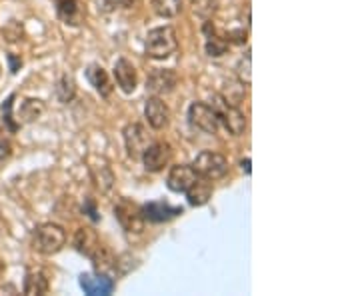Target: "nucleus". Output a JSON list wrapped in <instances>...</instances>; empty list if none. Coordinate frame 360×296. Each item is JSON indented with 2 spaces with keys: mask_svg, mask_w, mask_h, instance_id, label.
I'll use <instances>...</instances> for the list:
<instances>
[{
  "mask_svg": "<svg viewBox=\"0 0 360 296\" xmlns=\"http://www.w3.org/2000/svg\"><path fill=\"white\" fill-rule=\"evenodd\" d=\"M176 49H179V39L172 26L153 28L144 40V51L155 60H165L168 56H172Z\"/></svg>",
  "mask_w": 360,
  "mask_h": 296,
  "instance_id": "obj_1",
  "label": "nucleus"
},
{
  "mask_svg": "<svg viewBox=\"0 0 360 296\" xmlns=\"http://www.w3.org/2000/svg\"><path fill=\"white\" fill-rule=\"evenodd\" d=\"M66 245V232L60 224L54 222H44L34 229L32 232V248L40 255H56L60 252Z\"/></svg>",
  "mask_w": 360,
  "mask_h": 296,
  "instance_id": "obj_2",
  "label": "nucleus"
},
{
  "mask_svg": "<svg viewBox=\"0 0 360 296\" xmlns=\"http://www.w3.org/2000/svg\"><path fill=\"white\" fill-rule=\"evenodd\" d=\"M191 167L200 179H206V181H219L229 174V160L219 153H210V150L200 153L194 158Z\"/></svg>",
  "mask_w": 360,
  "mask_h": 296,
  "instance_id": "obj_3",
  "label": "nucleus"
},
{
  "mask_svg": "<svg viewBox=\"0 0 360 296\" xmlns=\"http://www.w3.org/2000/svg\"><path fill=\"white\" fill-rule=\"evenodd\" d=\"M115 217L120 222V226L130 234H141L144 231V214H142V206L136 202H132L129 198H122L118 200L115 206Z\"/></svg>",
  "mask_w": 360,
  "mask_h": 296,
  "instance_id": "obj_4",
  "label": "nucleus"
},
{
  "mask_svg": "<svg viewBox=\"0 0 360 296\" xmlns=\"http://www.w3.org/2000/svg\"><path fill=\"white\" fill-rule=\"evenodd\" d=\"M217 115H219V120L222 122V127L231 132L232 136H240L245 134L246 130V116L238 110V106H231L226 104L220 96H217V103L210 104Z\"/></svg>",
  "mask_w": 360,
  "mask_h": 296,
  "instance_id": "obj_5",
  "label": "nucleus"
},
{
  "mask_svg": "<svg viewBox=\"0 0 360 296\" xmlns=\"http://www.w3.org/2000/svg\"><path fill=\"white\" fill-rule=\"evenodd\" d=\"M188 120H191V124H193L194 129L202 130L206 134H214L220 127L217 110L210 104L205 103L191 104V108H188Z\"/></svg>",
  "mask_w": 360,
  "mask_h": 296,
  "instance_id": "obj_6",
  "label": "nucleus"
},
{
  "mask_svg": "<svg viewBox=\"0 0 360 296\" xmlns=\"http://www.w3.org/2000/svg\"><path fill=\"white\" fill-rule=\"evenodd\" d=\"M142 162H144V168L148 172H160L170 165V158H172V148L168 142H150L146 146V150L142 153Z\"/></svg>",
  "mask_w": 360,
  "mask_h": 296,
  "instance_id": "obj_7",
  "label": "nucleus"
},
{
  "mask_svg": "<svg viewBox=\"0 0 360 296\" xmlns=\"http://www.w3.org/2000/svg\"><path fill=\"white\" fill-rule=\"evenodd\" d=\"M179 77L172 68H155L146 78V91L155 96H165L176 89Z\"/></svg>",
  "mask_w": 360,
  "mask_h": 296,
  "instance_id": "obj_8",
  "label": "nucleus"
},
{
  "mask_svg": "<svg viewBox=\"0 0 360 296\" xmlns=\"http://www.w3.org/2000/svg\"><path fill=\"white\" fill-rule=\"evenodd\" d=\"M150 142L153 139L142 124H129L124 129V144H127V153L132 160H139Z\"/></svg>",
  "mask_w": 360,
  "mask_h": 296,
  "instance_id": "obj_9",
  "label": "nucleus"
},
{
  "mask_svg": "<svg viewBox=\"0 0 360 296\" xmlns=\"http://www.w3.org/2000/svg\"><path fill=\"white\" fill-rule=\"evenodd\" d=\"M58 18L68 26H80L86 20V6L82 0H54Z\"/></svg>",
  "mask_w": 360,
  "mask_h": 296,
  "instance_id": "obj_10",
  "label": "nucleus"
},
{
  "mask_svg": "<svg viewBox=\"0 0 360 296\" xmlns=\"http://www.w3.org/2000/svg\"><path fill=\"white\" fill-rule=\"evenodd\" d=\"M198 179V174L194 172L191 165H179V167L170 168L167 179V186L172 193H186L188 186Z\"/></svg>",
  "mask_w": 360,
  "mask_h": 296,
  "instance_id": "obj_11",
  "label": "nucleus"
},
{
  "mask_svg": "<svg viewBox=\"0 0 360 296\" xmlns=\"http://www.w3.org/2000/svg\"><path fill=\"white\" fill-rule=\"evenodd\" d=\"M144 116H146L148 124L155 130L167 129L168 122H170V110H168L167 104L162 103L158 96H153V98L146 101V104H144Z\"/></svg>",
  "mask_w": 360,
  "mask_h": 296,
  "instance_id": "obj_12",
  "label": "nucleus"
},
{
  "mask_svg": "<svg viewBox=\"0 0 360 296\" xmlns=\"http://www.w3.org/2000/svg\"><path fill=\"white\" fill-rule=\"evenodd\" d=\"M115 80L116 84L120 86V91L127 92H134L136 84H139V77H136V68L132 66V63H129L127 58H120L116 60L115 65Z\"/></svg>",
  "mask_w": 360,
  "mask_h": 296,
  "instance_id": "obj_13",
  "label": "nucleus"
},
{
  "mask_svg": "<svg viewBox=\"0 0 360 296\" xmlns=\"http://www.w3.org/2000/svg\"><path fill=\"white\" fill-rule=\"evenodd\" d=\"M205 34H206V54L212 56V58H219L224 52L229 51L231 42L226 39V34L219 32L212 22H206L205 25Z\"/></svg>",
  "mask_w": 360,
  "mask_h": 296,
  "instance_id": "obj_14",
  "label": "nucleus"
},
{
  "mask_svg": "<svg viewBox=\"0 0 360 296\" xmlns=\"http://www.w3.org/2000/svg\"><path fill=\"white\" fill-rule=\"evenodd\" d=\"M142 214L144 220H150V222H165V220L174 219L182 214V208L179 206H170L167 202H150V205L142 206Z\"/></svg>",
  "mask_w": 360,
  "mask_h": 296,
  "instance_id": "obj_15",
  "label": "nucleus"
},
{
  "mask_svg": "<svg viewBox=\"0 0 360 296\" xmlns=\"http://www.w3.org/2000/svg\"><path fill=\"white\" fill-rule=\"evenodd\" d=\"M86 78H89V82L94 86V91L98 92L101 96L108 98L112 94L115 86H112V82L108 78V72L101 65H90L86 68Z\"/></svg>",
  "mask_w": 360,
  "mask_h": 296,
  "instance_id": "obj_16",
  "label": "nucleus"
},
{
  "mask_svg": "<svg viewBox=\"0 0 360 296\" xmlns=\"http://www.w3.org/2000/svg\"><path fill=\"white\" fill-rule=\"evenodd\" d=\"M80 286L84 288L86 295H110L115 290V283L106 274H82L80 276Z\"/></svg>",
  "mask_w": 360,
  "mask_h": 296,
  "instance_id": "obj_17",
  "label": "nucleus"
},
{
  "mask_svg": "<svg viewBox=\"0 0 360 296\" xmlns=\"http://www.w3.org/2000/svg\"><path fill=\"white\" fill-rule=\"evenodd\" d=\"M49 276L46 272L40 271V269H34V271H28L25 276V295L28 296H42L49 292Z\"/></svg>",
  "mask_w": 360,
  "mask_h": 296,
  "instance_id": "obj_18",
  "label": "nucleus"
},
{
  "mask_svg": "<svg viewBox=\"0 0 360 296\" xmlns=\"http://www.w3.org/2000/svg\"><path fill=\"white\" fill-rule=\"evenodd\" d=\"M212 196V184L206 179H196V181L188 186L186 191V198H188V205L191 206H205Z\"/></svg>",
  "mask_w": 360,
  "mask_h": 296,
  "instance_id": "obj_19",
  "label": "nucleus"
},
{
  "mask_svg": "<svg viewBox=\"0 0 360 296\" xmlns=\"http://www.w3.org/2000/svg\"><path fill=\"white\" fill-rule=\"evenodd\" d=\"M75 246H77V250L80 255H84V257L90 258V255L101 246L98 234L92 231L90 226H82V229H78L77 234H75Z\"/></svg>",
  "mask_w": 360,
  "mask_h": 296,
  "instance_id": "obj_20",
  "label": "nucleus"
},
{
  "mask_svg": "<svg viewBox=\"0 0 360 296\" xmlns=\"http://www.w3.org/2000/svg\"><path fill=\"white\" fill-rule=\"evenodd\" d=\"M90 260L94 264V271L98 274H108L110 271L116 269V258L115 255L106 248V246H98L92 255H90Z\"/></svg>",
  "mask_w": 360,
  "mask_h": 296,
  "instance_id": "obj_21",
  "label": "nucleus"
},
{
  "mask_svg": "<svg viewBox=\"0 0 360 296\" xmlns=\"http://www.w3.org/2000/svg\"><path fill=\"white\" fill-rule=\"evenodd\" d=\"M42 112H44V103L39 98H26L18 108V116L22 118V122H34Z\"/></svg>",
  "mask_w": 360,
  "mask_h": 296,
  "instance_id": "obj_22",
  "label": "nucleus"
},
{
  "mask_svg": "<svg viewBox=\"0 0 360 296\" xmlns=\"http://www.w3.org/2000/svg\"><path fill=\"white\" fill-rule=\"evenodd\" d=\"M153 11L162 18H174L182 11V0H153Z\"/></svg>",
  "mask_w": 360,
  "mask_h": 296,
  "instance_id": "obj_23",
  "label": "nucleus"
},
{
  "mask_svg": "<svg viewBox=\"0 0 360 296\" xmlns=\"http://www.w3.org/2000/svg\"><path fill=\"white\" fill-rule=\"evenodd\" d=\"M229 89L220 94V98L224 101L226 104H231V106H238V104L243 103V98H245V82H229L226 84Z\"/></svg>",
  "mask_w": 360,
  "mask_h": 296,
  "instance_id": "obj_24",
  "label": "nucleus"
},
{
  "mask_svg": "<svg viewBox=\"0 0 360 296\" xmlns=\"http://www.w3.org/2000/svg\"><path fill=\"white\" fill-rule=\"evenodd\" d=\"M56 92H58V98L63 103L72 101V96H75V80L70 77H63L60 82H58V86H56Z\"/></svg>",
  "mask_w": 360,
  "mask_h": 296,
  "instance_id": "obj_25",
  "label": "nucleus"
},
{
  "mask_svg": "<svg viewBox=\"0 0 360 296\" xmlns=\"http://www.w3.org/2000/svg\"><path fill=\"white\" fill-rule=\"evenodd\" d=\"M132 0H98V11L101 13H112L116 8H130Z\"/></svg>",
  "mask_w": 360,
  "mask_h": 296,
  "instance_id": "obj_26",
  "label": "nucleus"
},
{
  "mask_svg": "<svg viewBox=\"0 0 360 296\" xmlns=\"http://www.w3.org/2000/svg\"><path fill=\"white\" fill-rule=\"evenodd\" d=\"M226 39L229 42H234V44H245L246 42V30H232V32H226Z\"/></svg>",
  "mask_w": 360,
  "mask_h": 296,
  "instance_id": "obj_27",
  "label": "nucleus"
},
{
  "mask_svg": "<svg viewBox=\"0 0 360 296\" xmlns=\"http://www.w3.org/2000/svg\"><path fill=\"white\" fill-rule=\"evenodd\" d=\"M8 155H11V142H8L6 136H2V134H0V160H2V158H6Z\"/></svg>",
  "mask_w": 360,
  "mask_h": 296,
  "instance_id": "obj_28",
  "label": "nucleus"
},
{
  "mask_svg": "<svg viewBox=\"0 0 360 296\" xmlns=\"http://www.w3.org/2000/svg\"><path fill=\"white\" fill-rule=\"evenodd\" d=\"M2 271H4V264L0 262V274H2Z\"/></svg>",
  "mask_w": 360,
  "mask_h": 296,
  "instance_id": "obj_29",
  "label": "nucleus"
}]
</instances>
